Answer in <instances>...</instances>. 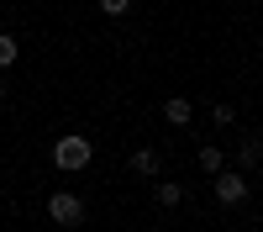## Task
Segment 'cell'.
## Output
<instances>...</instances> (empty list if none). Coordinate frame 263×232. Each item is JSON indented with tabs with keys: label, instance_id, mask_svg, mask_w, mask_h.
<instances>
[{
	"label": "cell",
	"instance_id": "13",
	"mask_svg": "<svg viewBox=\"0 0 263 232\" xmlns=\"http://www.w3.org/2000/svg\"><path fill=\"white\" fill-rule=\"evenodd\" d=\"M248 6H258V0H248Z\"/></svg>",
	"mask_w": 263,
	"mask_h": 232
},
{
	"label": "cell",
	"instance_id": "3",
	"mask_svg": "<svg viewBox=\"0 0 263 232\" xmlns=\"http://www.w3.org/2000/svg\"><path fill=\"white\" fill-rule=\"evenodd\" d=\"M211 190H216V201H221V206H242L253 185H248L242 174H232V169H216V185H211Z\"/></svg>",
	"mask_w": 263,
	"mask_h": 232
},
{
	"label": "cell",
	"instance_id": "8",
	"mask_svg": "<svg viewBox=\"0 0 263 232\" xmlns=\"http://www.w3.org/2000/svg\"><path fill=\"white\" fill-rule=\"evenodd\" d=\"M179 201H184V185L179 180H163L158 185V206H179Z\"/></svg>",
	"mask_w": 263,
	"mask_h": 232
},
{
	"label": "cell",
	"instance_id": "11",
	"mask_svg": "<svg viewBox=\"0 0 263 232\" xmlns=\"http://www.w3.org/2000/svg\"><path fill=\"white\" fill-rule=\"evenodd\" d=\"M211 116H216V127H232V121H237V111H232V105H227V100H221V105H216V111H211Z\"/></svg>",
	"mask_w": 263,
	"mask_h": 232
},
{
	"label": "cell",
	"instance_id": "1",
	"mask_svg": "<svg viewBox=\"0 0 263 232\" xmlns=\"http://www.w3.org/2000/svg\"><path fill=\"white\" fill-rule=\"evenodd\" d=\"M90 158H95L90 137H58V142H53V164L63 169V174H79V169H90Z\"/></svg>",
	"mask_w": 263,
	"mask_h": 232
},
{
	"label": "cell",
	"instance_id": "10",
	"mask_svg": "<svg viewBox=\"0 0 263 232\" xmlns=\"http://www.w3.org/2000/svg\"><path fill=\"white\" fill-rule=\"evenodd\" d=\"M100 11H105V16H126L132 0H100Z\"/></svg>",
	"mask_w": 263,
	"mask_h": 232
},
{
	"label": "cell",
	"instance_id": "7",
	"mask_svg": "<svg viewBox=\"0 0 263 232\" xmlns=\"http://www.w3.org/2000/svg\"><path fill=\"white\" fill-rule=\"evenodd\" d=\"M200 169H205V174L227 169V158H221V148H216V142H205V148H200Z\"/></svg>",
	"mask_w": 263,
	"mask_h": 232
},
{
	"label": "cell",
	"instance_id": "5",
	"mask_svg": "<svg viewBox=\"0 0 263 232\" xmlns=\"http://www.w3.org/2000/svg\"><path fill=\"white\" fill-rule=\"evenodd\" d=\"M132 174H158V148H137V153H132Z\"/></svg>",
	"mask_w": 263,
	"mask_h": 232
},
{
	"label": "cell",
	"instance_id": "9",
	"mask_svg": "<svg viewBox=\"0 0 263 232\" xmlns=\"http://www.w3.org/2000/svg\"><path fill=\"white\" fill-rule=\"evenodd\" d=\"M258 158H263V142L258 137H242V169H258Z\"/></svg>",
	"mask_w": 263,
	"mask_h": 232
},
{
	"label": "cell",
	"instance_id": "2",
	"mask_svg": "<svg viewBox=\"0 0 263 232\" xmlns=\"http://www.w3.org/2000/svg\"><path fill=\"white\" fill-rule=\"evenodd\" d=\"M48 217L58 227H79L84 222V201L74 195V190H53V195H48Z\"/></svg>",
	"mask_w": 263,
	"mask_h": 232
},
{
	"label": "cell",
	"instance_id": "4",
	"mask_svg": "<svg viewBox=\"0 0 263 232\" xmlns=\"http://www.w3.org/2000/svg\"><path fill=\"white\" fill-rule=\"evenodd\" d=\"M190 111H195L190 95H168V100H163V116H168L174 127H190Z\"/></svg>",
	"mask_w": 263,
	"mask_h": 232
},
{
	"label": "cell",
	"instance_id": "6",
	"mask_svg": "<svg viewBox=\"0 0 263 232\" xmlns=\"http://www.w3.org/2000/svg\"><path fill=\"white\" fill-rule=\"evenodd\" d=\"M16 58H21V42H16L11 32H0V69H11Z\"/></svg>",
	"mask_w": 263,
	"mask_h": 232
},
{
	"label": "cell",
	"instance_id": "12",
	"mask_svg": "<svg viewBox=\"0 0 263 232\" xmlns=\"http://www.w3.org/2000/svg\"><path fill=\"white\" fill-rule=\"evenodd\" d=\"M0 100H11V90H6V79H0Z\"/></svg>",
	"mask_w": 263,
	"mask_h": 232
}]
</instances>
